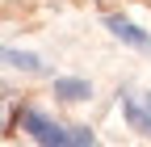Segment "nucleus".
I'll list each match as a JSON object with an SVG mask.
<instances>
[{
  "instance_id": "4",
  "label": "nucleus",
  "mask_w": 151,
  "mask_h": 147,
  "mask_svg": "<svg viewBox=\"0 0 151 147\" xmlns=\"http://www.w3.org/2000/svg\"><path fill=\"white\" fill-rule=\"evenodd\" d=\"M55 97L59 101H88L92 97V84L88 80H55Z\"/></svg>"
},
{
  "instance_id": "5",
  "label": "nucleus",
  "mask_w": 151,
  "mask_h": 147,
  "mask_svg": "<svg viewBox=\"0 0 151 147\" xmlns=\"http://www.w3.org/2000/svg\"><path fill=\"white\" fill-rule=\"evenodd\" d=\"M0 59H4L9 67H21V71H42V59H38V55L13 50V46H0Z\"/></svg>"
},
{
  "instance_id": "2",
  "label": "nucleus",
  "mask_w": 151,
  "mask_h": 147,
  "mask_svg": "<svg viewBox=\"0 0 151 147\" xmlns=\"http://www.w3.org/2000/svg\"><path fill=\"white\" fill-rule=\"evenodd\" d=\"M122 109H126V122L134 126L139 135L151 139V93H126Z\"/></svg>"
},
{
  "instance_id": "1",
  "label": "nucleus",
  "mask_w": 151,
  "mask_h": 147,
  "mask_svg": "<svg viewBox=\"0 0 151 147\" xmlns=\"http://www.w3.org/2000/svg\"><path fill=\"white\" fill-rule=\"evenodd\" d=\"M21 130L34 139V143H55V147H63V143H71V130H63V126H55L50 118H42L38 109H21Z\"/></svg>"
},
{
  "instance_id": "3",
  "label": "nucleus",
  "mask_w": 151,
  "mask_h": 147,
  "mask_svg": "<svg viewBox=\"0 0 151 147\" xmlns=\"http://www.w3.org/2000/svg\"><path fill=\"white\" fill-rule=\"evenodd\" d=\"M105 25H109L113 38H122L126 46H134V50H151V38H147L134 21H126V17H105Z\"/></svg>"
}]
</instances>
